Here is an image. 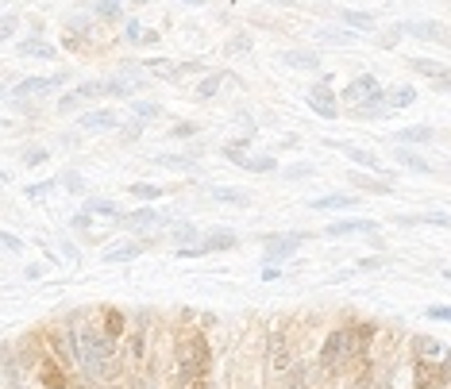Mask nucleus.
<instances>
[{
  "mask_svg": "<svg viewBox=\"0 0 451 389\" xmlns=\"http://www.w3.org/2000/svg\"><path fill=\"white\" fill-rule=\"evenodd\" d=\"M212 381V343L204 327H181L170 343V386L209 389Z\"/></svg>",
  "mask_w": 451,
  "mask_h": 389,
  "instance_id": "f257e3e1",
  "label": "nucleus"
},
{
  "mask_svg": "<svg viewBox=\"0 0 451 389\" xmlns=\"http://www.w3.org/2000/svg\"><path fill=\"white\" fill-rule=\"evenodd\" d=\"M78 374L85 381H93V386L124 374V366H120V343L104 339L93 312H81V320H78Z\"/></svg>",
  "mask_w": 451,
  "mask_h": 389,
  "instance_id": "f03ea898",
  "label": "nucleus"
},
{
  "mask_svg": "<svg viewBox=\"0 0 451 389\" xmlns=\"http://www.w3.org/2000/svg\"><path fill=\"white\" fill-rule=\"evenodd\" d=\"M343 101L355 104L359 116H370V120H378V116L389 112L386 108V89L378 85L374 73H355V78L347 81V89H343Z\"/></svg>",
  "mask_w": 451,
  "mask_h": 389,
  "instance_id": "7ed1b4c3",
  "label": "nucleus"
},
{
  "mask_svg": "<svg viewBox=\"0 0 451 389\" xmlns=\"http://www.w3.org/2000/svg\"><path fill=\"white\" fill-rule=\"evenodd\" d=\"M27 370H32V378H35V386H39V389H74V381H78L70 366H62L55 355H47V351H43Z\"/></svg>",
  "mask_w": 451,
  "mask_h": 389,
  "instance_id": "20e7f679",
  "label": "nucleus"
},
{
  "mask_svg": "<svg viewBox=\"0 0 451 389\" xmlns=\"http://www.w3.org/2000/svg\"><path fill=\"white\" fill-rule=\"evenodd\" d=\"M317 362H320V374H340L347 370V327H332V332L320 339V351H317Z\"/></svg>",
  "mask_w": 451,
  "mask_h": 389,
  "instance_id": "39448f33",
  "label": "nucleus"
},
{
  "mask_svg": "<svg viewBox=\"0 0 451 389\" xmlns=\"http://www.w3.org/2000/svg\"><path fill=\"white\" fill-rule=\"evenodd\" d=\"M93 320H97V327H101V335L112 339V343H124L127 324H132V316H127L124 309H116V304H101V309L93 312Z\"/></svg>",
  "mask_w": 451,
  "mask_h": 389,
  "instance_id": "423d86ee",
  "label": "nucleus"
},
{
  "mask_svg": "<svg viewBox=\"0 0 451 389\" xmlns=\"http://www.w3.org/2000/svg\"><path fill=\"white\" fill-rule=\"evenodd\" d=\"M104 97H109V81H81V85H74L70 93L58 101V112L70 116V112L81 108V101H104Z\"/></svg>",
  "mask_w": 451,
  "mask_h": 389,
  "instance_id": "0eeeda50",
  "label": "nucleus"
},
{
  "mask_svg": "<svg viewBox=\"0 0 451 389\" xmlns=\"http://www.w3.org/2000/svg\"><path fill=\"white\" fill-rule=\"evenodd\" d=\"M378 220L370 216H351V220H332L328 227H320V239H347V235H374Z\"/></svg>",
  "mask_w": 451,
  "mask_h": 389,
  "instance_id": "6e6552de",
  "label": "nucleus"
},
{
  "mask_svg": "<svg viewBox=\"0 0 451 389\" xmlns=\"http://www.w3.org/2000/svg\"><path fill=\"white\" fill-rule=\"evenodd\" d=\"M266 355H270V370L278 374V378L289 370V366H293V351H289L286 327H274V332L266 335Z\"/></svg>",
  "mask_w": 451,
  "mask_h": 389,
  "instance_id": "1a4fd4ad",
  "label": "nucleus"
},
{
  "mask_svg": "<svg viewBox=\"0 0 451 389\" xmlns=\"http://www.w3.org/2000/svg\"><path fill=\"white\" fill-rule=\"evenodd\" d=\"M66 85V73H47V78H24L8 89L16 101H27V97H43V93H55V89Z\"/></svg>",
  "mask_w": 451,
  "mask_h": 389,
  "instance_id": "9d476101",
  "label": "nucleus"
},
{
  "mask_svg": "<svg viewBox=\"0 0 451 389\" xmlns=\"http://www.w3.org/2000/svg\"><path fill=\"white\" fill-rule=\"evenodd\" d=\"M401 35H412V39H424V43H436V47H447V27L440 20H409V24H397Z\"/></svg>",
  "mask_w": 451,
  "mask_h": 389,
  "instance_id": "9b49d317",
  "label": "nucleus"
},
{
  "mask_svg": "<svg viewBox=\"0 0 451 389\" xmlns=\"http://www.w3.org/2000/svg\"><path fill=\"white\" fill-rule=\"evenodd\" d=\"M305 239H309V235H266V258H270V266H278L282 262V258H289V255H293V250H301V243Z\"/></svg>",
  "mask_w": 451,
  "mask_h": 389,
  "instance_id": "f8f14e48",
  "label": "nucleus"
},
{
  "mask_svg": "<svg viewBox=\"0 0 451 389\" xmlns=\"http://www.w3.org/2000/svg\"><path fill=\"white\" fill-rule=\"evenodd\" d=\"M432 139H436V127L432 124H409V127H397V132L389 135V143H394V147H428Z\"/></svg>",
  "mask_w": 451,
  "mask_h": 389,
  "instance_id": "ddd939ff",
  "label": "nucleus"
},
{
  "mask_svg": "<svg viewBox=\"0 0 451 389\" xmlns=\"http://www.w3.org/2000/svg\"><path fill=\"white\" fill-rule=\"evenodd\" d=\"M305 101H309V108L317 112L320 120H335L340 116V108H335V93H332V85H312L309 93H305Z\"/></svg>",
  "mask_w": 451,
  "mask_h": 389,
  "instance_id": "4468645a",
  "label": "nucleus"
},
{
  "mask_svg": "<svg viewBox=\"0 0 451 389\" xmlns=\"http://www.w3.org/2000/svg\"><path fill=\"white\" fill-rule=\"evenodd\" d=\"M328 147H335L340 155H347L355 166H363L366 174H386V166H382V158L374 155V150H366V147H355V143H328Z\"/></svg>",
  "mask_w": 451,
  "mask_h": 389,
  "instance_id": "2eb2a0df",
  "label": "nucleus"
},
{
  "mask_svg": "<svg viewBox=\"0 0 451 389\" xmlns=\"http://www.w3.org/2000/svg\"><path fill=\"white\" fill-rule=\"evenodd\" d=\"M78 127L81 132H120V116L112 108H93L78 116Z\"/></svg>",
  "mask_w": 451,
  "mask_h": 389,
  "instance_id": "dca6fc26",
  "label": "nucleus"
},
{
  "mask_svg": "<svg viewBox=\"0 0 451 389\" xmlns=\"http://www.w3.org/2000/svg\"><path fill=\"white\" fill-rule=\"evenodd\" d=\"M116 224H120V227H127V232H147V227H158V212L151 208V204H143V208L120 212Z\"/></svg>",
  "mask_w": 451,
  "mask_h": 389,
  "instance_id": "f3484780",
  "label": "nucleus"
},
{
  "mask_svg": "<svg viewBox=\"0 0 451 389\" xmlns=\"http://www.w3.org/2000/svg\"><path fill=\"white\" fill-rule=\"evenodd\" d=\"M359 201L363 197H355V193H328V197H312L309 208L312 212H347V208H359Z\"/></svg>",
  "mask_w": 451,
  "mask_h": 389,
  "instance_id": "a211bd4d",
  "label": "nucleus"
},
{
  "mask_svg": "<svg viewBox=\"0 0 451 389\" xmlns=\"http://www.w3.org/2000/svg\"><path fill=\"white\" fill-rule=\"evenodd\" d=\"M16 50L24 58H43V62H55V55H58V47H55V43H47L43 35H27V39H20Z\"/></svg>",
  "mask_w": 451,
  "mask_h": 389,
  "instance_id": "6ab92c4d",
  "label": "nucleus"
},
{
  "mask_svg": "<svg viewBox=\"0 0 451 389\" xmlns=\"http://www.w3.org/2000/svg\"><path fill=\"white\" fill-rule=\"evenodd\" d=\"M240 247V235L235 232H212V235H201V243H197V250L204 255H216V250H235Z\"/></svg>",
  "mask_w": 451,
  "mask_h": 389,
  "instance_id": "aec40b11",
  "label": "nucleus"
},
{
  "mask_svg": "<svg viewBox=\"0 0 451 389\" xmlns=\"http://www.w3.org/2000/svg\"><path fill=\"white\" fill-rule=\"evenodd\" d=\"M143 250H147V243L143 239H127V243H112V247H104V262H132V258H139Z\"/></svg>",
  "mask_w": 451,
  "mask_h": 389,
  "instance_id": "412c9836",
  "label": "nucleus"
},
{
  "mask_svg": "<svg viewBox=\"0 0 451 389\" xmlns=\"http://www.w3.org/2000/svg\"><path fill=\"white\" fill-rule=\"evenodd\" d=\"M394 224H401V227H447V212H405V216H394Z\"/></svg>",
  "mask_w": 451,
  "mask_h": 389,
  "instance_id": "4be33fe9",
  "label": "nucleus"
},
{
  "mask_svg": "<svg viewBox=\"0 0 451 389\" xmlns=\"http://www.w3.org/2000/svg\"><path fill=\"white\" fill-rule=\"evenodd\" d=\"M282 62H286L289 70H305V73H317L320 70V55H317V50H286V55H282Z\"/></svg>",
  "mask_w": 451,
  "mask_h": 389,
  "instance_id": "5701e85b",
  "label": "nucleus"
},
{
  "mask_svg": "<svg viewBox=\"0 0 451 389\" xmlns=\"http://www.w3.org/2000/svg\"><path fill=\"white\" fill-rule=\"evenodd\" d=\"M412 358H424V362H436V358H443V343L432 339V335H412Z\"/></svg>",
  "mask_w": 451,
  "mask_h": 389,
  "instance_id": "b1692460",
  "label": "nucleus"
},
{
  "mask_svg": "<svg viewBox=\"0 0 451 389\" xmlns=\"http://www.w3.org/2000/svg\"><path fill=\"white\" fill-rule=\"evenodd\" d=\"M209 197L220 201V204H240V208L251 204V193L247 189H235V185H209Z\"/></svg>",
  "mask_w": 451,
  "mask_h": 389,
  "instance_id": "393cba45",
  "label": "nucleus"
},
{
  "mask_svg": "<svg viewBox=\"0 0 451 389\" xmlns=\"http://www.w3.org/2000/svg\"><path fill=\"white\" fill-rule=\"evenodd\" d=\"M351 185H355L359 193H378V197H386L389 189H394L386 178H374V174H366V170H363V174H359V170L351 174Z\"/></svg>",
  "mask_w": 451,
  "mask_h": 389,
  "instance_id": "a878e982",
  "label": "nucleus"
},
{
  "mask_svg": "<svg viewBox=\"0 0 451 389\" xmlns=\"http://www.w3.org/2000/svg\"><path fill=\"white\" fill-rule=\"evenodd\" d=\"M340 20L347 24V31H374L378 27V20L370 12H355V8H340Z\"/></svg>",
  "mask_w": 451,
  "mask_h": 389,
  "instance_id": "bb28decb",
  "label": "nucleus"
},
{
  "mask_svg": "<svg viewBox=\"0 0 451 389\" xmlns=\"http://www.w3.org/2000/svg\"><path fill=\"white\" fill-rule=\"evenodd\" d=\"M412 104H417V89H412V85L386 89V108H412Z\"/></svg>",
  "mask_w": 451,
  "mask_h": 389,
  "instance_id": "cd10ccee",
  "label": "nucleus"
},
{
  "mask_svg": "<svg viewBox=\"0 0 451 389\" xmlns=\"http://www.w3.org/2000/svg\"><path fill=\"white\" fill-rule=\"evenodd\" d=\"M240 170H247V174H274V170H278V158H274V155H243Z\"/></svg>",
  "mask_w": 451,
  "mask_h": 389,
  "instance_id": "c85d7f7f",
  "label": "nucleus"
},
{
  "mask_svg": "<svg viewBox=\"0 0 451 389\" xmlns=\"http://www.w3.org/2000/svg\"><path fill=\"white\" fill-rule=\"evenodd\" d=\"M85 212H89V216H112V220H116L124 208H120L112 197H85Z\"/></svg>",
  "mask_w": 451,
  "mask_h": 389,
  "instance_id": "c756f323",
  "label": "nucleus"
},
{
  "mask_svg": "<svg viewBox=\"0 0 451 389\" xmlns=\"http://www.w3.org/2000/svg\"><path fill=\"white\" fill-rule=\"evenodd\" d=\"M394 158L405 166V170H412V174H432V166H428L417 150H409V147H394Z\"/></svg>",
  "mask_w": 451,
  "mask_h": 389,
  "instance_id": "7c9ffc66",
  "label": "nucleus"
},
{
  "mask_svg": "<svg viewBox=\"0 0 451 389\" xmlns=\"http://www.w3.org/2000/svg\"><path fill=\"white\" fill-rule=\"evenodd\" d=\"M317 39H320V43H332V47H351V43H355L359 35H355V31H347V27H320Z\"/></svg>",
  "mask_w": 451,
  "mask_h": 389,
  "instance_id": "2f4dec72",
  "label": "nucleus"
},
{
  "mask_svg": "<svg viewBox=\"0 0 451 389\" xmlns=\"http://www.w3.org/2000/svg\"><path fill=\"white\" fill-rule=\"evenodd\" d=\"M93 12H97V20H101V24H116V20L124 16V4H120V0H97Z\"/></svg>",
  "mask_w": 451,
  "mask_h": 389,
  "instance_id": "473e14b6",
  "label": "nucleus"
},
{
  "mask_svg": "<svg viewBox=\"0 0 451 389\" xmlns=\"http://www.w3.org/2000/svg\"><path fill=\"white\" fill-rule=\"evenodd\" d=\"M409 66L424 78H447V66L443 62H432V58H409Z\"/></svg>",
  "mask_w": 451,
  "mask_h": 389,
  "instance_id": "72a5a7b5",
  "label": "nucleus"
},
{
  "mask_svg": "<svg viewBox=\"0 0 451 389\" xmlns=\"http://www.w3.org/2000/svg\"><path fill=\"white\" fill-rule=\"evenodd\" d=\"M127 193H132V197H139V201H158V197H162L166 193V189L162 185H155V181H135V185H127Z\"/></svg>",
  "mask_w": 451,
  "mask_h": 389,
  "instance_id": "f704fd0d",
  "label": "nucleus"
},
{
  "mask_svg": "<svg viewBox=\"0 0 451 389\" xmlns=\"http://www.w3.org/2000/svg\"><path fill=\"white\" fill-rule=\"evenodd\" d=\"M224 78H228V73H209V78L197 85V97H201V101H212V97L220 93V85H224Z\"/></svg>",
  "mask_w": 451,
  "mask_h": 389,
  "instance_id": "c9c22d12",
  "label": "nucleus"
},
{
  "mask_svg": "<svg viewBox=\"0 0 451 389\" xmlns=\"http://www.w3.org/2000/svg\"><path fill=\"white\" fill-rule=\"evenodd\" d=\"M155 162H158V166H166V170H181V174L193 170V158H189V155H158Z\"/></svg>",
  "mask_w": 451,
  "mask_h": 389,
  "instance_id": "e433bc0d",
  "label": "nucleus"
},
{
  "mask_svg": "<svg viewBox=\"0 0 451 389\" xmlns=\"http://www.w3.org/2000/svg\"><path fill=\"white\" fill-rule=\"evenodd\" d=\"M174 243H178V247L201 243V227H193V224H178V227H174Z\"/></svg>",
  "mask_w": 451,
  "mask_h": 389,
  "instance_id": "4c0bfd02",
  "label": "nucleus"
},
{
  "mask_svg": "<svg viewBox=\"0 0 451 389\" xmlns=\"http://www.w3.org/2000/svg\"><path fill=\"white\" fill-rule=\"evenodd\" d=\"M132 116H135V120H158V116H162V104H155V101H135V104H132Z\"/></svg>",
  "mask_w": 451,
  "mask_h": 389,
  "instance_id": "58836bf2",
  "label": "nucleus"
},
{
  "mask_svg": "<svg viewBox=\"0 0 451 389\" xmlns=\"http://www.w3.org/2000/svg\"><path fill=\"white\" fill-rule=\"evenodd\" d=\"M58 189V178H47V181H35V185L24 189V197H32V201H43L47 193H55Z\"/></svg>",
  "mask_w": 451,
  "mask_h": 389,
  "instance_id": "ea45409f",
  "label": "nucleus"
},
{
  "mask_svg": "<svg viewBox=\"0 0 451 389\" xmlns=\"http://www.w3.org/2000/svg\"><path fill=\"white\" fill-rule=\"evenodd\" d=\"M197 132H201V127H197V120H178V124L170 127V139H193Z\"/></svg>",
  "mask_w": 451,
  "mask_h": 389,
  "instance_id": "a19ab883",
  "label": "nucleus"
},
{
  "mask_svg": "<svg viewBox=\"0 0 451 389\" xmlns=\"http://www.w3.org/2000/svg\"><path fill=\"white\" fill-rule=\"evenodd\" d=\"M224 50H228V55H247V50H251V35H243V31H240V35H232Z\"/></svg>",
  "mask_w": 451,
  "mask_h": 389,
  "instance_id": "79ce46f5",
  "label": "nucleus"
},
{
  "mask_svg": "<svg viewBox=\"0 0 451 389\" xmlns=\"http://www.w3.org/2000/svg\"><path fill=\"white\" fill-rule=\"evenodd\" d=\"M424 320H436V324H447V320H451V309H447V304H428V309H424Z\"/></svg>",
  "mask_w": 451,
  "mask_h": 389,
  "instance_id": "37998d69",
  "label": "nucleus"
},
{
  "mask_svg": "<svg viewBox=\"0 0 451 389\" xmlns=\"http://www.w3.org/2000/svg\"><path fill=\"white\" fill-rule=\"evenodd\" d=\"M50 158V150L47 147H32V150H24V166H43Z\"/></svg>",
  "mask_w": 451,
  "mask_h": 389,
  "instance_id": "c03bdc74",
  "label": "nucleus"
},
{
  "mask_svg": "<svg viewBox=\"0 0 451 389\" xmlns=\"http://www.w3.org/2000/svg\"><path fill=\"white\" fill-rule=\"evenodd\" d=\"M135 389H162V381H158V374L143 370V374H135Z\"/></svg>",
  "mask_w": 451,
  "mask_h": 389,
  "instance_id": "a18cd8bd",
  "label": "nucleus"
},
{
  "mask_svg": "<svg viewBox=\"0 0 451 389\" xmlns=\"http://www.w3.org/2000/svg\"><path fill=\"white\" fill-rule=\"evenodd\" d=\"M16 27H20L16 16H0V43H8L12 35H16Z\"/></svg>",
  "mask_w": 451,
  "mask_h": 389,
  "instance_id": "49530a36",
  "label": "nucleus"
},
{
  "mask_svg": "<svg viewBox=\"0 0 451 389\" xmlns=\"http://www.w3.org/2000/svg\"><path fill=\"white\" fill-rule=\"evenodd\" d=\"M70 227H74V232H89V227H93V216H89L85 208L74 212V216H70Z\"/></svg>",
  "mask_w": 451,
  "mask_h": 389,
  "instance_id": "de8ad7c7",
  "label": "nucleus"
},
{
  "mask_svg": "<svg viewBox=\"0 0 451 389\" xmlns=\"http://www.w3.org/2000/svg\"><path fill=\"white\" fill-rule=\"evenodd\" d=\"M382 266H386V258H382V255H366V258H359V262H355V270H382Z\"/></svg>",
  "mask_w": 451,
  "mask_h": 389,
  "instance_id": "09e8293b",
  "label": "nucleus"
},
{
  "mask_svg": "<svg viewBox=\"0 0 451 389\" xmlns=\"http://www.w3.org/2000/svg\"><path fill=\"white\" fill-rule=\"evenodd\" d=\"M0 247H8V250H16V255H20V250H24V239H20V235H8L4 227H0Z\"/></svg>",
  "mask_w": 451,
  "mask_h": 389,
  "instance_id": "8fccbe9b",
  "label": "nucleus"
},
{
  "mask_svg": "<svg viewBox=\"0 0 451 389\" xmlns=\"http://www.w3.org/2000/svg\"><path fill=\"white\" fill-rule=\"evenodd\" d=\"M286 178H289V181H301V178H312V166H309V162H301V166H289V170H286Z\"/></svg>",
  "mask_w": 451,
  "mask_h": 389,
  "instance_id": "3c124183",
  "label": "nucleus"
},
{
  "mask_svg": "<svg viewBox=\"0 0 451 389\" xmlns=\"http://www.w3.org/2000/svg\"><path fill=\"white\" fill-rule=\"evenodd\" d=\"M139 35H143V24H139V20H127V24H124V39L139 43Z\"/></svg>",
  "mask_w": 451,
  "mask_h": 389,
  "instance_id": "603ef678",
  "label": "nucleus"
},
{
  "mask_svg": "<svg viewBox=\"0 0 451 389\" xmlns=\"http://www.w3.org/2000/svg\"><path fill=\"white\" fill-rule=\"evenodd\" d=\"M162 43V35L155 31V27H143V35H139V47H158Z\"/></svg>",
  "mask_w": 451,
  "mask_h": 389,
  "instance_id": "864d4df0",
  "label": "nucleus"
},
{
  "mask_svg": "<svg viewBox=\"0 0 451 389\" xmlns=\"http://www.w3.org/2000/svg\"><path fill=\"white\" fill-rule=\"evenodd\" d=\"M58 185H70L74 193H81V189H85V185H81V178H78V174H66V178H58Z\"/></svg>",
  "mask_w": 451,
  "mask_h": 389,
  "instance_id": "5fc2aeb1",
  "label": "nucleus"
},
{
  "mask_svg": "<svg viewBox=\"0 0 451 389\" xmlns=\"http://www.w3.org/2000/svg\"><path fill=\"white\" fill-rule=\"evenodd\" d=\"M135 139H139V124L124 127V143H135Z\"/></svg>",
  "mask_w": 451,
  "mask_h": 389,
  "instance_id": "6e6d98bb",
  "label": "nucleus"
},
{
  "mask_svg": "<svg viewBox=\"0 0 451 389\" xmlns=\"http://www.w3.org/2000/svg\"><path fill=\"white\" fill-rule=\"evenodd\" d=\"M278 274H282V270H278V266H270V262H266V266H263V281H274V278H278Z\"/></svg>",
  "mask_w": 451,
  "mask_h": 389,
  "instance_id": "4d7b16f0",
  "label": "nucleus"
},
{
  "mask_svg": "<svg viewBox=\"0 0 451 389\" xmlns=\"http://www.w3.org/2000/svg\"><path fill=\"white\" fill-rule=\"evenodd\" d=\"M181 4H193V8H201V4H209V0H181Z\"/></svg>",
  "mask_w": 451,
  "mask_h": 389,
  "instance_id": "13d9d810",
  "label": "nucleus"
},
{
  "mask_svg": "<svg viewBox=\"0 0 451 389\" xmlns=\"http://www.w3.org/2000/svg\"><path fill=\"white\" fill-rule=\"evenodd\" d=\"M4 181H8V174H4V170H0V185H4Z\"/></svg>",
  "mask_w": 451,
  "mask_h": 389,
  "instance_id": "bf43d9fd",
  "label": "nucleus"
},
{
  "mask_svg": "<svg viewBox=\"0 0 451 389\" xmlns=\"http://www.w3.org/2000/svg\"><path fill=\"white\" fill-rule=\"evenodd\" d=\"M270 4H293V0H270Z\"/></svg>",
  "mask_w": 451,
  "mask_h": 389,
  "instance_id": "052dcab7",
  "label": "nucleus"
},
{
  "mask_svg": "<svg viewBox=\"0 0 451 389\" xmlns=\"http://www.w3.org/2000/svg\"><path fill=\"white\" fill-rule=\"evenodd\" d=\"M132 4H147V0H132Z\"/></svg>",
  "mask_w": 451,
  "mask_h": 389,
  "instance_id": "680f3d73",
  "label": "nucleus"
},
{
  "mask_svg": "<svg viewBox=\"0 0 451 389\" xmlns=\"http://www.w3.org/2000/svg\"><path fill=\"white\" fill-rule=\"evenodd\" d=\"M120 4H124V0H120Z\"/></svg>",
  "mask_w": 451,
  "mask_h": 389,
  "instance_id": "e2e57ef3",
  "label": "nucleus"
}]
</instances>
